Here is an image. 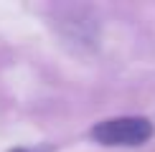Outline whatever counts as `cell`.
<instances>
[{
    "mask_svg": "<svg viewBox=\"0 0 155 152\" xmlns=\"http://www.w3.org/2000/svg\"><path fill=\"white\" fill-rule=\"evenodd\" d=\"M92 137L109 147H137L153 137V124L145 117H117L104 119L92 129Z\"/></svg>",
    "mask_w": 155,
    "mask_h": 152,
    "instance_id": "6da1fadb",
    "label": "cell"
},
{
    "mask_svg": "<svg viewBox=\"0 0 155 152\" xmlns=\"http://www.w3.org/2000/svg\"><path fill=\"white\" fill-rule=\"evenodd\" d=\"M13 152H25V150H13Z\"/></svg>",
    "mask_w": 155,
    "mask_h": 152,
    "instance_id": "7a4b0ae2",
    "label": "cell"
}]
</instances>
